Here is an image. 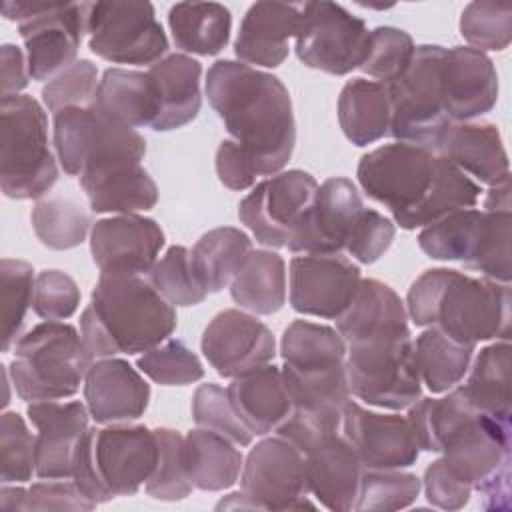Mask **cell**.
<instances>
[{
  "label": "cell",
  "mask_w": 512,
  "mask_h": 512,
  "mask_svg": "<svg viewBox=\"0 0 512 512\" xmlns=\"http://www.w3.org/2000/svg\"><path fill=\"white\" fill-rule=\"evenodd\" d=\"M98 68L86 58L76 60L66 70L48 80L42 88L44 108L52 114L70 106H92L96 104L98 92Z\"/></svg>",
  "instance_id": "obj_52"
},
{
  "label": "cell",
  "mask_w": 512,
  "mask_h": 512,
  "mask_svg": "<svg viewBox=\"0 0 512 512\" xmlns=\"http://www.w3.org/2000/svg\"><path fill=\"white\" fill-rule=\"evenodd\" d=\"M158 462L154 430L142 424L88 428L78 444L72 480L94 504L132 496L148 482Z\"/></svg>",
  "instance_id": "obj_6"
},
{
  "label": "cell",
  "mask_w": 512,
  "mask_h": 512,
  "mask_svg": "<svg viewBox=\"0 0 512 512\" xmlns=\"http://www.w3.org/2000/svg\"><path fill=\"white\" fill-rule=\"evenodd\" d=\"M216 174L218 180L230 190H246L258 178L250 156L234 140L220 142L216 150Z\"/></svg>",
  "instance_id": "obj_56"
},
{
  "label": "cell",
  "mask_w": 512,
  "mask_h": 512,
  "mask_svg": "<svg viewBox=\"0 0 512 512\" xmlns=\"http://www.w3.org/2000/svg\"><path fill=\"white\" fill-rule=\"evenodd\" d=\"M444 50L438 44L416 46L404 74L386 86L392 110L390 136L398 142L436 150L454 124L446 116L442 96Z\"/></svg>",
  "instance_id": "obj_10"
},
{
  "label": "cell",
  "mask_w": 512,
  "mask_h": 512,
  "mask_svg": "<svg viewBox=\"0 0 512 512\" xmlns=\"http://www.w3.org/2000/svg\"><path fill=\"white\" fill-rule=\"evenodd\" d=\"M96 506L80 492L74 480L66 482V478L32 484L24 502V510H94Z\"/></svg>",
  "instance_id": "obj_54"
},
{
  "label": "cell",
  "mask_w": 512,
  "mask_h": 512,
  "mask_svg": "<svg viewBox=\"0 0 512 512\" xmlns=\"http://www.w3.org/2000/svg\"><path fill=\"white\" fill-rule=\"evenodd\" d=\"M474 348L428 326L414 340V362L422 384L432 394H442L458 386L470 368Z\"/></svg>",
  "instance_id": "obj_39"
},
{
  "label": "cell",
  "mask_w": 512,
  "mask_h": 512,
  "mask_svg": "<svg viewBox=\"0 0 512 512\" xmlns=\"http://www.w3.org/2000/svg\"><path fill=\"white\" fill-rule=\"evenodd\" d=\"M154 434L158 440V462L146 482V494L162 502L184 500L194 490L184 462V436L172 428H156Z\"/></svg>",
  "instance_id": "obj_44"
},
{
  "label": "cell",
  "mask_w": 512,
  "mask_h": 512,
  "mask_svg": "<svg viewBox=\"0 0 512 512\" xmlns=\"http://www.w3.org/2000/svg\"><path fill=\"white\" fill-rule=\"evenodd\" d=\"M240 486L252 508H312L304 454L282 436L260 440L246 456Z\"/></svg>",
  "instance_id": "obj_16"
},
{
  "label": "cell",
  "mask_w": 512,
  "mask_h": 512,
  "mask_svg": "<svg viewBox=\"0 0 512 512\" xmlns=\"http://www.w3.org/2000/svg\"><path fill=\"white\" fill-rule=\"evenodd\" d=\"M0 188L12 200H40L58 180V166L48 142V118L28 94L2 96Z\"/></svg>",
  "instance_id": "obj_8"
},
{
  "label": "cell",
  "mask_w": 512,
  "mask_h": 512,
  "mask_svg": "<svg viewBox=\"0 0 512 512\" xmlns=\"http://www.w3.org/2000/svg\"><path fill=\"white\" fill-rule=\"evenodd\" d=\"M168 26L176 48L198 56H214L230 40L232 16L218 2H178L168 12Z\"/></svg>",
  "instance_id": "obj_36"
},
{
  "label": "cell",
  "mask_w": 512,
  "mask_h": 512,
  "mask_svg": "<svg viewBox=\"0 0 512 512\" xmlns=\"http://www.w3.org/2000/svg\"><path fill=\"white\" fill-rule=\"evenodd\" d=\"M434 152L482 184L496 186L510 180L508 154L498 128L490 122L450 124Z\"/></svg>",
  "instance_id": "obj_29"
},
{
  "label": "cell",
  "mask_w": 512,
  "mask_h": 512,
  "mask_svg": "<svg viewBox=\"0 0 512 512\" xmlns=\"http://www.w3.org/2000/svg\"><path fill=\"white\" fill-rule=\"evenodd\" d=\"M8 368L24 402L62 400L78 392L94 358L72 324L46 320L18 338Z\"/></svg>",
  "instance_id": "obj_7"
},
{
  "label": "cell",
  "mask_w": 512,
  "mask_h": 512,
  "mask_svg": "<svg viewBox=\"0 0 512 512\" xmlns=\"http://www.w3.org/2000/svg\"><path fill=\"white\" fill-rule=\"evenodd\" d=\"M148 280L172 306H196L208 296L192 270L190 250L184 246H170L148 272Z\"/></svg>",
  "instance_id": "obj_47"
},
{
  "label": "cell",
  "mask_w": 512,
  "mask_h": 512,
  "mask_svg": "<svg viewBox=\"0 0 512 512\" xmlns=\"http://www.w3.org/2000/svg\"><path fill=\"white\" fill-rule=\"evenodd\" d=\"M192 418L200 428H210L230 438L236 446H248L252 442V432L238 418L228 392L214 382L196 388L192 396Z\"/></svg>",
  "instance_id": "obj_51"
},
{
  "label": "cell",
  "mask_w": 512,
  "mask_h": 512,
  "mask_svg": "<svg viewBox=\"0 0 512 512\" xmlns=\"http://www.w3.org/2000/svg\"><path fill=\"white\" fill-rule=\"evenodd\" d=\"M426 500L442 510H460L468 504L472 486L458 480L444 464L442 458L434 460L424 472Z\"/></svg>",
  "instance_id": "obj_55"
},
{
  "label": "cell",
  "mask_w": 512,
  "mask_h": 512,
  "mask_svg": "<svg viewBox=\"0 0 512 512\" xmlns=\"http://www.w3.org/2000/svg\"><path fill=\"white\" fill-rule=\"evenodd\" d=\"M34 282V268L28 262L16 258H4L0 262V294L4 320L2 352H10V348L20 338L26 314L32 306Z\"/></svg>",
  "instance_id": "obj_43"
},
{
  "label": "cell",
  "mask_w": 512,
  "mask_h": 512,
  "mask_svg": "<svg viewBox=\"0 0 512 512\" xmlns=\"http://www.w3.org/2000/svg\"><path fill=\"white\" fill-rule=\"evenodd\" d=\"M36 426V476L42 480L72 478L74 456L84 438L90 412L80 400L30 402L26 408Z\"/></svg>",
  "instance_id": "obj_23"
},
{
  "label": "cell",
  "mask_w": 512,
  "mask_h": 512,
  "mask_svg": "<svg viewBox=\"0 0 512 512\" xmlns=\"http://www.w3.org/2000/svg\"><path fill=\"white\" fill-rule=\"evenodd\" d=\"M148 74L160 98V116L152 130L170 132L190 124L202 106L200 62L186 54H168L152 64Z\"/></svg>",
  "instance_id": "obj_31"
},
{
  "label": "cell",
  "mask_w": 512,
  "mask_h": 512,
  "mask_svg": "<svg viewBox=\"0 0 512 512\" xmlns=\"http://www.w3.org/2000/svg\"><path fill=\"white\" fill-rule=\"evenodd\" d=\"M32 474H36V436L18 412L8 410L0 418V480L20 484Z\"/></svg>",
  "instance_id": "obj_50"
},
{
  "label": "cell",
  "mask_w": 512,
  "mask_h": 512,
  "mask_svg": "<svg viewBox=\"0 0 512 512\" xmlns=\"http://www.w3.org/2000/svg\"><path fill=\"white\" fill-rule=\"evenodd\" d=\"M90 50L112 64H156L168 38L150 2H84Z\"/></svg>",
  "instance_id": "obj_13"
},
{
  "label": "cell",
  "mask_w": 512,
  "mask_h": 512,
  "mask_svg": "<svg viewBox=\"0 0 512 512\" xmlns=\"http://www.w3.org/2000/svg\"><path fill=\"white\" fill-rule=\"evenodd\" d=\"M184 462L194 488L206 492L234 486L244 466V458L230 438L200 426L184 436Z\"/></svg>",
  "instance_id": "obj_34"
},
{
  "label": "cell",
  "mask_w": 512,
  "mask_h": 512,
  "mask_svg": "<svg viewBox=\"0 0 512 512\" xmlns=\"http://www.w3.org/2000/svg\"><path fill=\"white\" fill-rule=\"evenodd\" d=\"M202 354L222 378H236L276 356V340L270 328L242 310L218 312L202 334Z\"/></svg>",
  "instance_id": "obj_20"
},
{
  "label": "cell",
  "mask_w": 512,
  "mask_h": 512,
  "mask_svg": "<svg viewBox=\"0 0 512 512\" xmlns=\"http://www.w3.org/2000/svg\"><path fill=\"white\" fill-rule=\"evenodd\" d=\"M80 186L98 214H136L158 202V188L140 162H110L82 172Z\"/></svg>",
  "instance_id": "obj_28"
},
{
  "label": "cell",
  "mask_w": 512,
  "mask_h": 512,
  "mask_svg": "<svg viewBox=\"0 0 512 512\" xmlns=\"http://www.w3.org/2000/svg\"><path fill=\"white\" fill-rule=\"evenodd\" d=\"M252 252V240L246 232L232 226L208 230L190 250L192 270L208 294L230 286L246 256Z\"/></svg>",
  "instance_id": "obj_37"
},
{
  "label": "cell",
  "mask_w": 512,
  "mask_h": 512,
  "mask_svg": "<svg viewBox=\"0 0 512 512\" xmlns=\"http://www.w3.org/2000/svg\"><path fill=\"white\" fill-rule=\"evenodd\" d=\"M338 122L356 146H368L390 134L392 110L386 84L352 78L338 96Z\"/></svg>",
  "instance_id": "obj_33"
},
{
  "label": "cell",
  "mask_w": 512,
  "mask_h": 512,
  "mask_svg": "<svg viewBox=\"0 0 512 512\" xmlns=\"http://www.w3.org/2000/svg\"><path fill=\"white\" fill-rule=\"evenodd\" d=\"M406 312L416 326L438 328L464 344L508 340L510 284L452 268H432L412 282Z\"/></svg>",
  "instance_id": "obj_4"
},
{
  "label": "cell",
  "mask_w": 512,
  "mask_h": 512,
  "mask_svg": "<svg viewBox=\"0 0 512 512\" xmlns=\"http://www.w3.org/2000/svg\"><path fill=\"white\" fill-rule=\"evenodd\" d=\"M2 60V96L18 94L28 86V62L22 50L14 44H4L0 50Z\"/></svg>",
  "instance_id": "obj_57"
},
{
  "label": "cell",
  "mask_w": 512,
  "mask_h": 512,
  "mask_svg": "<svg viewBox=\"0 0 512 512\" xmlns=\"http://www.w3.org/2000/svg\"><path fill=\"white\" fill-rule=\"evenodd\" d=\"M26 492H28V490H24V488H20V486L2 484V490H0V508H2L4 512H20V510H24Z\"/></svg>",
  "instance_id": "obj_59"
},
{
  "label": "cell",
  "mask_w": 512,
  "mask_h": 512,
  "mask_svg": "<svg viewBox=\"0 0 512 512\" xmlns=\"http://www.w3.org/2000/svg\"><path fill=\"white\" fill-rule=\"evenodd\" d=\"M282 360L292 368H326L346 364V342L338 330L308 320H294L282 334Z\"/></svg>",
  "instance_id": "obj_40"
},
{
  "label": "cell",
  "mask_w": 512,
  "mask_h": 512,
  "mask_svg": "<svg viewBox=\"0 0 512 512\" xmlns=\"http://www.w3.org/2000/svg\"><path fill=\"white\" fill-rule=\"evenodd\" d=\"M136 366L152 382L162 386H186L204 378L200 358L182 340H164L152 350L144 352Z\"/></svg>",
  "instance_id": "obj_48"
},
{
  "label": "cell",
  "mask_w": 512,
  "mask_h": 512,
  "mask_svg": "<svg viewBox=\"0 0 512 512\" xmlns=\"http://www.w3.org/2000/svg\"><path fill=\"white\" fill-rule=\"evenodd\" d=\"M460 34L474 50H504L512 40L508 2H470L460 16Z\"/></svg>",
  "instance_id": "obj_49"
},
{
  "label": "cell",
  "mask_w": 512,
  "mask_h": 512,
  "mask_svg": "<svg viewBox=\"0 0 512 512\" xmlns=\"http://www.w3.org/2000/svg\"><path fill=\"white\" fill-rule=\"evenodd\" d=\"M318 182L304 170L278 172L262 180L240 202L238 218L268 248H284L310 208Z\"/></svg>",
  "instance_id": "obj_17"
},
{
  "label": "cell",
  "mask_w": 512,
  "mask_h": 512,
  "mask_svg": "<svg viewBox=\"0 0 512 512\" xmlns=\"http://www.w3.org/2000/svg\"><path fill=\"white\" fill-rule=\"evenodd\" d=\"M80 304V288L62 270H44L36 276L32 310L36 316L52 322L70 318Z\"/></svg>",
  "instance_id": "obj_53"
},
{
  "label": "cell",
  "mask_w": 512,
  "mask_h": 512,
  "mask_svg": "<svg viewBox=\"0 0 512 512\" xmlns=\"http://www.w3.org/2000/svg\"><path fill=\"white\" fill-rule=\"evenodd\" d=\"M512 212L462 208L428 224L418 246L434 260H456L484 278L510 284Z\"/></svg>",
  "instance_id": "obj_9"
},
{
  "label": "cell",
  "mask_w": 512,
  "mask_h": 512,
  "mask_svg": "<svg viewBox=\"0 0 512 512\" xmlns=\"http://www.w3.org/2000/svg\"><path fill=\"white\" fill-rule=\"evenodd\" d=\"M482 496V506L486 510L506 512L512 506L510 500V466L498 470L494 476H490L486 482H482L476 488Z\"/></svg>",
  "instance_id": "obj_58"
},
{
  "label": "cell",
  "mask_w": 512,
  "mask_h": 512,
  "mask_svg": "<svg viewBox=\"0 0 512 512\" xmlns=\"http://www.w3.org/2000/svg\"><path fill=\"white\" fill-rule=\"evenodd\" d=\"M302 22V4L256 2L242 22L234 42V54L248 66L276 68L290 52V38H296Z\"/></svg>",
  "instance_id": "obj_26"
},
{
  "label": "cell",
  "mask_w": 512,
  "mask_h": 512,
  "mask_svg": "<svg viewBox=\"0 0 512 512\" xmlns=\"http://www.w3.org/2000/svg\"><path fill=\"white\" fill-rule=\"evenodd\" d=\"M472 412H478L460 386H454L444 398H420L408 408V422L416 436L418 448L438 452L446 436Z\"/></svg>",
  "instance_id": "obj_42"
},
{
  "label": "cell",
  "mask_w": 512,
  "mask_h": 512,
  "mask_svg": "<svg viewBox=\"0 0 512 512\" xmlns=\"http://www.w3.org/2000/svg\"><path fill=\"white\" fill-rule=\"evenodd\" d=\"M422 482L416 474L400 472V468L372 470L364 468L354 510L390 512L408 508L420 494Z\"/></svg>",
  "instance_id": "obj_45"
},
{
  "label": "cell",
  "mask_w": 512,
  "mask_h": 512,
  "mask_svg": "<svg viewBox=\"0 0 512 512\" xmlns=\"http://www.w3.org/2000/svg\"><path fill=\"white\" fill-rule=\"evenodd\" d=\"M54 148L64 172L80 176L110 162H142L146 140L136 128L112 120L92 104L54 114Z\"/></svg>",
  "instance_id": "obj_12"
},
{
  "label": "cell",
  "mask_w": 512,
  "mask_h": 512,
  "mask_svg": "<svg viewBox=\"0 0 512 512\" xmlns=\"http://www.w3.org/2000/svg\"><path fill=\"white\" fill-rule=\"evenodd\" d=\"M370 208L360 190L348 178H328L318 186L310 208L288 240L294 254H342L348 252L366 224Z\"/></svg>",
  "instance_id": "obj_15"
},
{
  "label": "cell",
  "mask_w": 512,
  "mask_h": 512,
  "mask_svg": "<svg viewBox=\"0 0 512 512\" xmlns=\"http://www.w3.org/2000/svg\"><path fill=\"white\" fill-rule=\"evenodd\" d=\"M340 432L352 444L364 468H408L420 456L410 422L400 414L372 412L348 400Z\"/></svg>",
  "instance_id": "obj_22"
},
{
  "label": "cell",
  "mask_w": 512,
  "mask_h": 512,
  "mask_svg": "<svg viewBox=\"0 0 512 512\" xmlns=\"http://www.w3.org/2000/svg\"><path fill=\"white\" fill-rule=\"evenodd\" d=\"M510 366L512 348L508 340L484 346L468 374L462 392L468 402L482 414L510 420Z\"/></svg>",
  "instance_id": "obj_38"
},
{
  "label": "cell",
  "mask_w": 512,
  "mask_h": 512,
  "mask_svg": "<svg viewBox=\"0 0 512 512\" xmlns=\"http://www.w3.org/2000/svg\"><path fill=\"white\" fill-rule=\"evenodd\" d=\"M484 210H510V180L490 186L484 200Z\"/></svg>",
  "instance_id": "obj_60"
},
{
  "label": "cell",
  "mask_w": 512,
  "mask_h": 512,
  "mask_svg": "<svg viewBox=\"0 0 512 512\" xmlns=\"http://www.w3.org/2000/svg\"><path fill=\"white\" fill-rule=\"evenodd\" d=\"M96 106L112 120L130 128H152L160 116V98L152 76L128 68L104 70L96 92Z\"/></svg>",
  "instance_id": "obj_32"
},
{
  "label": "cell",
  "mask_w": 512,
  "mask_h": 512,
  "mask_svg": "<svg viewBox=\"0 0 512 512\" xmlns=\"http://www.w3.org/2000/svg\"><path fill=\"white\" fill-rule=\"evenodd\" d=\"M358 184L364 194L384 204L404 230L424 228L450 212L474 208L480 186L438 152L394 142L358 162Z\"/></svg>",
  "instance_id": "obj_1"
},
{
  "label": "cell",
  "mask_w": 512,
  "mask_h": 512,
  "mask_svg": "<svg viewBox=\"0 0 512 512\" xmlns=\"http://www.w3.org/2000/svg\"><path fill=\"white\" fill-rule=\"evenodd\" d=\"M174 306L142 274H100L80 316V336L94 360L148 352L176 330Z\"/></svg>",
  "instance_id": "obj_3"
},
{
  "label": "cell",
  "mask_w": 512,
  "mask_h": 512,
  "mask_svg": "<svg viewBox=\"0 0 512 512\" xmlns=\"http://www.w3.org/2000/svg\"><path fill=\"white\" fill-rule=\"evenodd\" d=\"M84 400L98 424L132 422L148 408L150 384L126 360L100 358L86 372Z\"/></svg>",
  "instance_id": "obj_25"
},
{
  "label": "cell",
  "mask_w": 512,
  "mask_h": 512,
  "mask_svg": "<svg viewBox=\"0 0 512 512\" xmlns=\"http://www.w3.org/2000/svg\"><path fill=\"white\" fill-rule=\"evenodd\" d=\"M304 460L310 494L328 510H354L364 466L342 432L316 442Z\"/></svg>",
  "instance_id": "obj_27"
},
{
  "label": "cell",
  "mask_w": 512,
  "mask_h": 512,
  "mask_svg": "<svg viewBox=\"0 0 512 512\" xmlns=\"http://www.w3.org/2000/svg\"><path fill=\"white\" fill-rule=\"evenodd\" d=\"M230 296L252 314L278 312L286 302L284 258L272 250H252L230 282Z\"/></svg>",
  "instance_id": "obj_35"
},
{
  "label": "cell",
  "mask_w": 512,
  "mask_h": 512,
  "mask_svg": "<svg viewBox=\"0 0 512 512\" xmlns=\"http://www.w3.org/2000/svg\"><path fill=\"white\" fill-rule=\"evenodd\" d=\"M414 40L408 32L394 26H378L370 30L366 58L360 66L364 74L380 84H390L404 74L414 56Z\"/></svg>",
  "instance_id": "obj_46"
},
{
  "label": "cell",
  "mask_w": 512,
  "mask_h": 512,
  "mask_svg": "<svg viewBox=\"0 0 512 512\" xmlns=\"http://www.w3.org/2000/svg\"><path fill=\"white\" fill-rule=\"evenodd\" d=\"M206 96L258 176H274L286 166L296 144V122L278 76L244 62L218 60L206 74Z\"/></svg>",
  "instance_id": "obj_2"
},
{
  "label": "cell",
  "mask_w": 512,
  "mask_h": 512,
  "mask_svg": "<svg viewBox=\"0 0 512 512\" xmlns=\"http://www.w3.org/2000/svg\"><path fill=\"white\" fill-rule=\"evenodd\" d=\"M370 30L366 22L336 2H304L296 34V56L312 68L344 76L362 66Z\"/></svg>",
  "instance_id": "obj_14"
},
{
  "label": "cell",
  "mask_w": 512,
  "mask_h": 512,
  "mask_svg": "<svg viewBox=\"0 0 512 512\" xmlns=\"http://www.w3.org/2000/svg\"><path fill=\"white\" fill-rule=\"evenodd\" d=\"M442 96L450 122H472L490 112L498 100L494 62L470 46L444 50Z\"/></svg>",
  "instance_id": "obj_24"
},
{
  "label": "cell",
  "mask_w": 512,
  "mask_h": 512,
  "mask_svg": "<svg viewBox=\"0 0 512 512\" xmlns=\"http://www.w3.org/2000/svg\"><path fill=\"white\" fill-rule=\"evenodd\" d=\"M226 392L232 408L252 436L276 432L292 414V398L288 394L282 368L274 364H266L232 378Z\"/></svg>",
  "instance_id": "obj_30"
},
{
  "label": "cell",
  "mask_w": 512,
  "mask_h": 512,
  "mask_svg": "<svg viewBox=\"0 0 512 512\" xmlns=\"http://www.w3.org/2000/svg\"><path fill=\"white\" fill-rule=\"evenodd\" d=\"M32 228L46 248L70 250L92 232V216L74 198L44 196L32 208Z\"/></svg>",
  "instance_id": "obj_41"
},
{
  "label": "cell",
  "mask_w": 512,
  "mask_h": 512,
  "mask_svg": "<svg viewBox=\"0 0 512 512\" xmlns=\"http://www.w3.org/2000/svg\"><path fill=\"white\" fill-rule=\"evenodd\" d=\"M360 280V268L342 254L296 256L290 262V306L306 316L338 320Z\"/></svg>",
  "instance_id": "obj_18"
},
{
  "label": "cell",
  "mask_w": 512,
  "mask_h": 512,
  "mask_svg": "<svg viewBox=\"0 0 512 512\" xmlns=\"http://www.w3.org/2000/svg\"><path fill=\"white\" fill-rule=\"evenodd\" d=\"M2 14L18 22L32 80H50L76 62L86 32L84 2L8 0L2 4Z\"/></svg>",
  "instance_id": "obj_11"
},
{
  "label": "cell",
  "mask_w": 512,
  "mask_h": 512,
  "mask_svg": "<svg viewBox=\"0 0 512 512\" xmlns=\"http://www.w3.org/2000/svg\"><path fill=\"white\" fill-rule=\"evenodd\" d=\"M344 342L346 380L352 396L386 410H404L422 398L408 320L352 332Z\"/></svg>",
  "instance_id": "obj_5"
},
{
  "label": "cell",
  "mask_w": 512,
  "mask_h": 512,
  "mask_svg": "<svg viewBox=\"0 0 512 512\" xmlns=\"http://www.w3.org/2000/svg\"><path fill=\"white\" fill-rule=\"evenodd\" d=\"M510 446V420L472 412L446 436L440 454L446 468L474 490L510 466Z\"/></svg>",
  "instance_id": "obj_19"
},
{
  "label": "cell",
  "mask_w": 512,
  "mask_h": 512,
  "mask_svg": "<svg viewBox=\"0 0 512 512\" xmlns=\"http://www.w3.org/2000/svg\"><path fill=\"white\" fill-rule=\"evenodd\" d=\"M164 242L160 224L140 214L102 218L90 232V252L100 274L148 276Z\"/></svg>",
  "instance_id": "obj_21"
}]
</instances>
